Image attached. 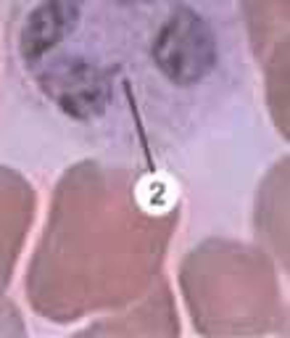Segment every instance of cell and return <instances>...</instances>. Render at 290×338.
Masks as SVG:
<instances>
[{"label": "cell", "instance_id": "cell-1", "mask_svg": "<svg viewBox=\"0 0 290 338\" xmlns=\"http://www.w3.org/2000/svg\"><path fill=\"white\" fill-rule=\"evenodd\" d=\"M8 48L61 125L137 156L195 140L243 82L232 0H19Z\"/></svg>", "mask_w": 290, "mask_h": 338}]
</instances>
